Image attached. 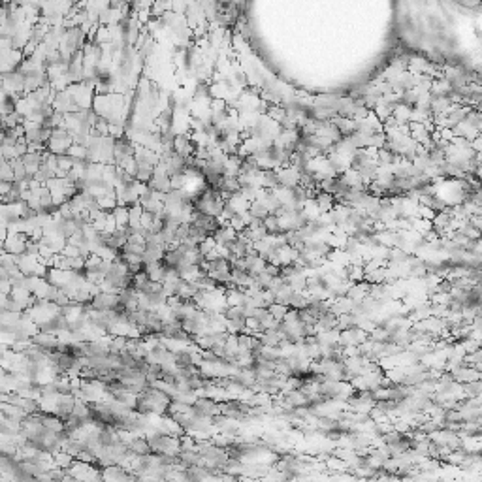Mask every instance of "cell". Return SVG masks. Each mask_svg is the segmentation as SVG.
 <instances>
[{"label": "cell", "mask_w": 482, "mask_h": 482, "mask_svg": "<svg viewBox=\"0 0 482 482\" xmlns=\"http://www.w3.org/2000/svg\"><path fill=\"white\" fill-rule=\"evenodd\" d=\"M27 241H29V235H25V233L8 232L6 239H4V253L12 255V257L23 255L25 249H27Z\"/></svg>", "instance_id": "3957f363"}, {"label": "cell", "mask_w": 482, "mask_h": 482, "mask_svg": "<svg viewBox=\"0 0 482 482\" xmlns=\"http://www.w3.org/2000/svg\"><path fill=\"white\" fill-rule=\"evenodd\" d=\"M190 411H192L194 416H202V418H209V420L215 418L217 414H220V412H218L217 401H213V399H209V397L205 396L196 397V401L190 405Z\"/></svg>", "instance_id": "7a4b0ae2"}, {"label": "cell", "mask_w": 482, "mask_h": 482, "mask_svg": "<svg viewBox=\"0 0 482 482\" xmlns=\"http://www.w3.org/2000/svg\"><path fill=\"white\" fill-rule=\"evenodd\" d=\"M465 390H467V396H478V390H480V382H478V381L467 382V384H465Z\"/></svg>", "instance_id": "5b68a950"}, {"label": "cell", "mask_w": 482, "mask_h": 482, "mask_svg": "<svg viewBox=\"0 0 482 482\" xmlns=\"http://www.w3.org/2000/svg\"><path fill=\"white\" fill-rule=\"evenodd\" d=\"M72 143H74V140H72L70 134L66 132V128H57V130L51 132V138L47 140L46 149L55 156L66 155V151L70 149Z\"/></svg>", "instance_id": "6da1fadb"}, {"label": "cell", "mask_w": 482, "mask_h": 482, "mask_svg": "<svg viewBox=\"0 0 482 482\" xmlns=\"http://www.w3.org/2000/svg\"><path fill=\"white\" fill-rule=\"evenodd\" d=\"M111 217H113V220H115L117 230H123V228L128 226V207L117 205L115 209L111 211Z\"/></svg>", "instance_id": "277c9868"}]
</instances>
